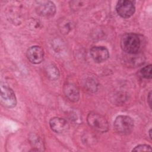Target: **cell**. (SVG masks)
I'll list each match as a JSON object with an SVG mask.
<instances>
[{
    "label": "cell",
    "instance_id": "cell-1",
    "mask_svg": "<svg viewBox=\"0 0 152 152\" xmlns=\"http://www.w3.org/2000/svg\"><path fill=\"white\" fill-rule=\"evenodd\" d=\"M141 40L135 33H129L124 34L121 39V47L128 54L138 53L141 49Z\"/></svg>",
    "mask_w": 152,
    "mask_h": 152
},
{
    "label": "cell",
    "instance_id": "cell-2",
    "mask_svg": "<svg viewBox=\"0 0 152 152\" xmlns=\"http://www.w3.org/2000/svg\"><path fill=\"white\" fill-rule=\"evenodd\" d=\"M87 121L90 127L99 132H105L108 131L109 125L107 120L99 113L95 112L89 113Z\"/></svg>",
    "mask_w": 152,
    "mask_h": 152
},
{
    "label": "cell",
    "instance_id": "cell-3",
    "mask_svg": "<svg viewBox=\"0 0 152 152\" xmlns=\"http://www.w3.org/2000/svg\"><path fill=\"white\" fill-rule=\"evenodd\" d=\"M114 127L118 132L128 134L131 132L134 128V121L128 116L119 115L114 121Z\"/></svg>",
    "mask_w": 152,
    "mask_h": 152
},
{
    "label": "cell",
    "instance_id": "cell-4",
    "mask_svg": "<svg viewBox=\"0 0 152 152\" xmlns=\"http://www.w3.org/2000/svg\"><path fill=\"white\" fill-rule=\"evenodd\" d=\"M0 101L1 104L7 108H13L17 104V99L13 90L5 84H1Z\"/></svg>",
    "mask_w": 152,
    "mask_h": 152
},
{
    "label": "cell",
    "instance_id": "cell-5",
    "mask_svg": "<svg viewBox=\"0 0 152 152\" xmlns=\"http://www.w3.org/2000/svg\"><path fill=\"white\" fill-rule=\"evenodd\" d=\"M36 12L41 17L50 18L55 15L56 7L54 3L50 1H37Z\"/></svg>",
    "mask_w": 152,
    "mask_h": 152
},
{
    "label": "cell",
    "instance_id": "cell-6",
    "mask_svg": "<svg viewBox=\"0 0 152 152\" xmlns=\"http://www.w3.org/2000/svg\"><path fill=\"white\" fill-rule=\"evenodd\" d=\"M135 10L133 2L129 0H121L118 2L116 6V11L118 14L125 18L131 17L134 14Z\"/></svg>",
    "mask_w": 152,
    "mask_h": 152
},
{
    "label": "cell",
    "instance_id": "cell-7",
    "mask_svg": "<svg viewBox=\"0 0 152 152\" xmlns=\"http://www.w3.org/2000/svg\"><path fill=\"white\" fill-rule=\"evenodd\" d=\"M26 55L30 62L34 64H38L43 60L44 51L39 46H33L28 49Z\"/></svg>",
    "mask_w": 152,
    "mask_h": 152
},
{
    "label": "cell",
    "instance_id": "cell-8",
    "mask_svg": "<svg viewBox=\"0 0 152 152\" xmlns=\"http://www.w3.org/2000/svg\"><path fill=\"white\" fill-rule=\"evenodd\" d=\"M90 55L96 62L102 63L107 60L109 53L106 47L94 46L90 49Z\"/></svg>",
    "mask_w": 152,
    "mask_h": 152
},
{
    "label": "cell",
    "instance_id": "cell-9",
    "mask_svg": "<svg viewBox=\"0 0 152 152\" xmlns=\"http://www.w3.org/2000/svg\"><path fill=\"white\" fill-rule=\"evenodd\" d=\"M50 128L55 132L62 134L66 131L69 128V125L66 121L63 118L54 117L49 121Z\"/></svg>",
    "mask_w": 152,
    "mask_h": 152
},
{
    "label": "cell",
    "instance_id": "cell-10",
    "mask_svg": "<svg viewBox=\"0 0 152 152\" xmlns=\"http://www.w3.org/2000/svg\"><path fill=\"white\" fill-rule=\"evenodd\" d=\"M64 91L67 98L73 102H77L80 99V92L77 87L72 84L67 83L64 86Z\"/></svg>",
    "mask_w": 152,
    "mask_h": 152
},
{
    "label": "cell",
    "instance_id": "cell-11",
    "mask_svg": "<svg viewBox=\"0 0 152 152\" xmlns=\"http://www.w3.org/2000/svg\"><path fill=\"white\" fill-rule=\"evenodd\" d=\"M46 72L48 77L51 80H56L59 77V71L56 65L53 64L48 65L46 67Z\"/></svg>",
    "mask_w": 152,
    "mask_h": 152
},
{
    "label": "cell",
    "instance_id": "cell-12",
    "mask_svg": "<svg viewBox=\"0 0 152 152\" xmlns=\"http://www.w3.org/2000/svg\"><path fill=\"white\" fill-rule=\"evenodd\" d=\"M30 141L34 148H37V151H43L44 145L41 139L35 134H32L30 137Z\"/></svg>",
    "mask_w": 152,
    "mask_h": 152
},
{
    "label": "cell",
    "instance_id": "cell-13",
    "mask_svg": "<svg viewBox=\"0 0 152 152\" xmlns=\"http://www.w3.org/2000/svg\"><path fill=\"white\" fill-rule=\"evenodd\" d=\"M151 66L152 65L150 64L143 67L140 70V74L143 78L146 79L151 78Z\"/></svg>",
    "mask_w": 152,
    "mask_h": 152
},
{
    "label": "cell",
    "instance_id": "cell-14",
    "mask_svg": "<svg viewBox=\"0 0 152 152\" xmlns=\"http://www.w3.org/2000/svg\"><path fill=\"white\" fill-rule=\"evenodd\" d=\"M132 151H151V148L150 145L147 144H140L135 147L132 150Z\"/></svg>",
    "mask_w": 152,
    "mask_h": 152
},
{
    "label": "cell",
    "instance_id": "cell-15",
    "mask_svg": "<svg viewBox=\"0 0 152 152\" xmlns=\"http://www.w3.org/2000/svg\"><path fill=\"white\" fill-rule=\"evenodd\" d=\"M147 100H148V104L150 107V108L151 107V92L150 91L149 94H148V96L147 97Z\"/></svg>",
    "mask_w": 152,
    "mask_h": 152
},
{
    "label": "cell",
    "instance_id": "cell-16",
    "mask_svg": "<svg viewBox=\"0 0 152 152\" xmlns=\"http://www.w3.org/2000/svg\"><path fill=\"white\" fill-rule=\"evenodd\" d=\"M148 133H149V135H150V139H151L152 138V137H151V129H150L149 130Z\"/></svg>",
    "mask_w": 152,
    "mask_h": 152
}]
</instances>
